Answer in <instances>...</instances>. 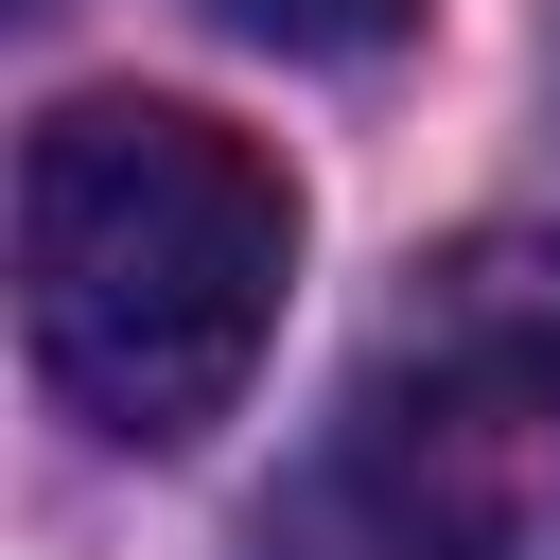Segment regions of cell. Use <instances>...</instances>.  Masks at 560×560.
<instances>
[{
    "mask_svg": "<svg viewBox=\"0 0 560 560\" xmlns=\"http://www.w3.org/2000/svg\"><path fill=\"white\" fill-rule=\"evenodd\" d=\"M298 280V192L192 122V105H52L18 158V332L52 368V402L122 455H175L245 402L262 332Z\"/></svg>",
    "mask_w": 560,
    "mask_h": 560,
    "instance_id": "6da1fadb",
    "label": "cell"
},
{
    "mask_svg": "<svg viewBox=\"0 0 560 560\" xmlns=\"http://www.w3.org/2000/svg\"><path fill=\"white\" fill-rule=\"evenodd\" d=\"M332 472L385 560H560V245L542 228H490L385 298Z\"/></svg>",
    "mask_w": 560,
    "mask_h": 560,
    "instance_id": "7a4b0ae2",
    "label": "cell"
},
{
    "mask_svg": "<svg viewBox=\"0 0 560 560\" xmlns=\"http://www.w3.org/2000/svg\"><path fill=\"white\" fill-rule=\"evenodd\" d=\"M228 35H262V52H385L420 0H210Z\"/></svg>",
    "mask_w": 560,
    "mask_h": 560,
    "instance_id": "3957f363",
    "label": "cell"
}]
</instances>
